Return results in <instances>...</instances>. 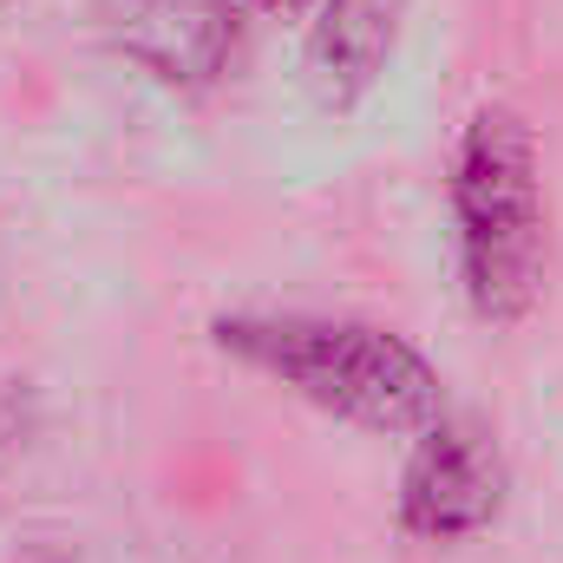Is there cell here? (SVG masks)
Returning <instances> with one entry per match:
<instances>
[{
	"instance_id": "obj_1",
	"label": "cell",
	"mask_w": 563,
	"mask_h": 563,
	"mask_svg": "<svg viewBox=\"0 0 563 563\" xmlns=\"http://www.w3.org/2000/svg\"><path fill=\"white\" fill-rule=\"evenodd\" d=\"M217 341L250 367L288 380L301 400L354 426H426L439 413V380L420 354L361 321H217Z\"/></svg>"
},
{
	"instance_id": "obj_2",
	"label": "cell",
	"mask_w": 563,
	"mask_h": 563,
	"mask_svg": "<svg viewBox=\"0 0 563 563\" xmlns=\"http://www.w3.org/2000/svg\"><path fill=\"white\" fill-rule=\"evenodd\" d=\"M459 210V263L478 314L511 321L531 308L544 282V190H538V144L511 112L472 119L452 170Z\"/></svg>"
},
{
	"instance_id": "obj_3",
	"label": "cell",
	"mask_w": 563,
	"mask_h": 563,
	"mask_svg": "<svg viewBox=\"0 0 563 563\" xmlns=\"http://www.w3.org/2000/svg\"><path fill=\"white\" fill-rule=\"evenodd\" d=\"M498 459L472 426H432L407 465V492L400 511L420 538H472L492 525L498 511Z\"/></svg>"
},
{
	"instance_id": "obj_4",
	"label": "cell",
	"mask_w": 563,
	"mask_h": 563,
	"mask_svg": "<svg viewBox=\"0 0 563 563\" xmlns=\"http://www.w3.org/2000/svg\"><path fill=\"white\" fill-rule=\"evenodd\" d=\"M119 40H125V53L139 66H151L157 79L203 86L230 59L236 20H230V0H125Z\"/></svg>"
},
{
	"instance_id": "obj_5",
	"label": "cell",
	"mask_w": 563,
	"mask_h": 563,
	"mask_svg": "<svg viewBox=\"0 0 563 563\" xmlns=\"http://www.w3.org/2000/svg\"><path fill=\"white\" fill-rule=\"evenodd\" d=\"M394 13L400 0H328V20L314 26V73L328 79V92L347 99L374 79L394 46Z\"/></svg>"
},
{
	"instance_id": "obj_6",
	"label": "cell",
	"mask_w": 563,
	"mask_h": 563,
	"mask_svg": "<svg viewBox=\"0 0 563 563\" xmlns=\"http://www.w3.org/2000/svg\"><path fill=\"white\" fill-rule=\"evenodd\" d=\"M269 7H295V0H269Z\"/></svg>"
}]
</instances>
